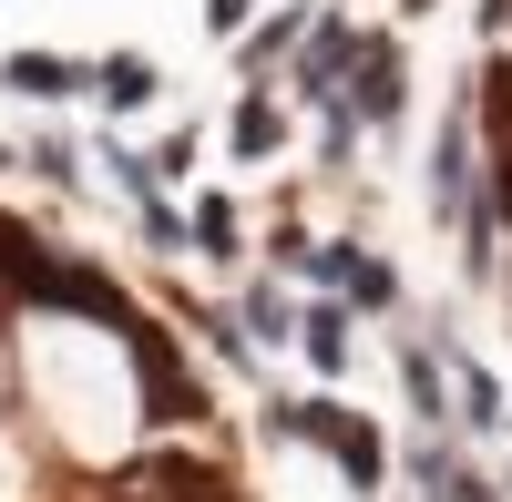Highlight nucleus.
Wrapping results in <instances>:
<instances>
[{"label": "nucleus", "mask_w": 512, "mask_h": 502, "mask_svg": "<svg viewBox=\"0 0 512 502\" xmlns=\"http://www.w3.org/2000/svg\"><path fill=\"white\" fill-rule=\"evenodd\" d=\"M267 431H277V441H308V451H328L349 492H379V472H390L379 431L359 421V410H338V400H277V410H267Z\"/></svg>", "instance_id": "1"}, {"label": "nucleus", "mask_w": 512, "mask_h": 502, "mask_svg": "<svg viewBox=\"0 0 512 502\" xmlns=\"http://www.w3.org/2000/svg\"><path fill=\"white\" fill-rule=\"evenodd\" d=\"M236 154H246V164H256V154H277V103H267V93H246V103H236Z\"/></svg>", "instance_id": "11"}, {"label": "nucleus", "mask_w": 512, "mask_h": 502, "mask_svg": "<svg viewBox=\"0 0 512 502\" xmlns=\"http://www.w3.org/2000/svg\"><path fill=\"white\" fill-rule=\"evenodd\" d=\"M154 93H164L154 52H103V62H93V103H103V113H144Z\"/></svg>", "instance_id": "6"}, {"label": "nucleus", "mask_w": 512, "mask_h": 502, "mask_svg": "<svg viewBox=\"0 0 512 502\" xmlns=\"http://www.w3.org/2000/svg\"><path fill=\"white\" fill-rule=\"evenodd\" d=\"M205 21H216V31H236V21H246V0H205Z\"/></svg>", "instance_id": "16"}, {"label": "nucleus", "mask_w": 512, "mask_h": 502, "mask_svg": "<svg viewBox=\"0 0 512 502\" xmlns=\"http://www.w3.org/2000/svg\"><path fill=\"white\" fill-rule=\"evenodd\" d=\"M297 349H308V369H318V380H338V369L359 359V339H349V308H338V298H318L308 318H297Z\"/></svg>", "instance_id": "7"}, {"label": "nucleus", "mask_w": 512, "mask_h": 502, "mask_svg": "<svg viewBox=\"0 0 512 502\" xmlns=\"http://www.w3.org/2000/svg\"><path fill=\"white\" fill-rule=\"evenodd\" d=\"M431 216H472V103H451L441 144H431Z\"/></svg>", "instance_id": "4"}, {"label": "nucleus", "mask_w": 512, "mask_h": 502, "mask_svg": "<svg viewBox=\"0 0 512 502\" xmlns=\"http://www.w3.org/2000/svg\"><path fill=\"white\" fill-rule=\"evenodd\" d=\"M297 41H308V11H277L267 31H246V72H267L277 52H297Z\"/></svg>", "instance_id": "10"}, {"label": "nucleus", "mask_w": 512, "mask_h": 502, "mask_svg": "<svg viewBox=\"0 0 512 502\" xmlns=\"http://www.w3.org/2000/svg\"><path fill=\"white\" fill-rule=\"evenodd\" d=\"M31 164H41L52 185H72V144H62V134H41V144H31Z\"/></svg>", "instance_id": "15"}, {"label": "nucleus", "mask_w": 512, "mask_h": 502, "mask_svg": "<svg viewBox=\"0 0 512 502\" xmlns=\"http://www.w3.org/2000/svg\"><path fill=\"white\" fill-rule=\"evenodd\" d=\"M400 380H410V410L441 431V359H431V349H400Z\"/></svg>", "instance_id": "9"}, {"label": "nucleus", "mask_w": 512, "mask_h": 502, "mask_svg": "<svg viewBox=\"0 0 512 502\" xmlns=\"http://www.w3.org/2000/svg\"><path fill=\"white\" fill-rule=\"evenodd\" d=\"M195 236H205V257H236V205L226 195H195Z\"/></svg>", "instance_id": "12"}, {"label": "nucleus", "mask_w": 512, "mask_h": 502, "mask_svg": "<svg viewBox=\"0 0 512 502\" xmlns=\"http://www.w3.org/2000/svg\"><path fill=\"white\" fill-rule=\"evenodd\" d=\"M144 236H154V246H185V216H175L164 195H144Z\"/></svg>", "instance_id": "14"}, {"label": "nucleus", "mask_w": 512, "mask_h": 502, "mask_svg": "<svg viewBox=\"0 0 512 502\" xmlns=\"http://www.w3.org/2000/svg\"><path fill=\"white\" fill-rule=\"evenodd\" d=\"M400 11H431V0H400Z\"/></svg>", "instance_id": "17"}, {"label": "nucleus", "mask_w": 512, "mask_h": 502, "mask_svg": "<svg viewBox=\"0 0 512 502\" xmlns=\"http://www.w3.org/2000/svg\"><path fill=\"white\" fill-rule=\"evenodd\" d=\"M236 318H246V339H297V318H308V308H287L277 287H246V308H236Z\"/></svg>", "instance_id": "8"}, {"label": "nucleus", "mask_w": 512, "mask_h": 502, "mask_svg": "<svg viewBox=\"0 0 512 502\" xmlns=\"http://www.w3.org/2000/svg\"><path fill=\"white\" fill-rule=\"evenodd\" d=\"M0 93H21V103L93 93V62H72V52H11V62H0Z\"/></svg>", "instance_id": "5"}, {"label": "nucleus", "mask_w": 512, "mask_h": 502, "mask_svg": "<svg viewBox=\"0 0 512 502\" xmlns=\"http://www.w3.org/2000/svg\"><path fill=\"white\" fill-rule=\"evenodd\" d=\"M123 349H134V369H144L154 421H205V380H185V359H175V339H164V328L123 318Z\"/></svg>", "instance_id": "2"}, {"label": "nucleus", "mask_w": 512, "mask_h": 502, "mask_svg": "<svg viewBox=\"0 0 512 502\" xmlns=\"http://www.w3.org/2000/svg\"><path fill=\"white\" fill-rule=\"evenodd\" d=\"M461 421H502V380H492V369H461Z\"/></svg>", "instance_id": "13"}, {"label": "nucleus", "mask_w": 512, "mask_h": 502, "mask_svg": "<svg viewBox=\"0 0 512 502\" xmlns=\"http://www.w3.org/2000/svg\"><path fill=\"white\" fill-rule=\"evenodd\" d=\"M400 93H410L400 41H390V31L359 41V72H349V93H338V103H359V123H400Z\"/></svg>", "instance_id": "3"}]
</instances>
